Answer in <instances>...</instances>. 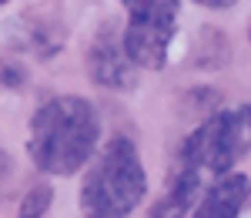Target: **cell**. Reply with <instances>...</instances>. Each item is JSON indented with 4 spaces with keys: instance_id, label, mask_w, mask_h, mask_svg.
Returning a JSON list of instances; mask_svg holds the SVG:
<instances>
[{
    "instance_id": "cell-2",
    "label": "cell",
    "mask_w": 251,
    "mask_h": 218,
    "mask_svg": "<svg viewBox=\"0 0 251 218\" xmlns=\"http://www.w3.org/2000/svg\"><path fill=\"white\" fill-rule=\"evenodd\" d=\"M148 195V175L134 141L117 135L104 144L80 185V212L87 218H127Z\"/></svg>"
},
{
    "instance_id": "cell-5",
    "label": "cell",
    "mask_w": 251,
    "mask_h": 218,
    "mask_svg": "<svg viewBox=\"0 0 251 218\" xmlns=\"http://www.w3.org/2000/svg\"><path fill=\"white\" fill-rule=\"evenodd\" d=\"M87 71L100 87H111V91H131L134 87L137 81L134 64L124 51V37H117L114 24H100V34L87 51Z\"/></svg>"
},
{
    "instance_id": "cell-6",
    "label": "cell",
    "mask_w": 251,
    "mask_h": 218,
    "mask_svg": "<svg viewBox=\"0 0 251 218\" xmlns=\"http://www.w3.org/2000/svg\"><path fill=\"white\" fill-rule=\"evenodd\" d=\"M251 195V181L248 175H225L218 178L204 191V198L198 201V208L191 212V218H238V212L245 208V201Z\"/></svg>"
},
{
    "instance_id": "cell-3",
    "label": "cell",
    "mask_w": 251,
    "mask_h": 218,
    "mask_svg": "<svg viewBox=\"0 0 251 218\" xmlns=\"http://www.w3.org/2000/svg\"><path fill=\"white\" fill-rule=\"evenodd\" d=\"M248 151L251 104H241V108H231V111H221V114H211L208 121H201L184 138L181 151H177V164L214 185L218 178L231 175L228 168H234Z\"/></svg>"
},
{
    "instance_id": "cell-7",
    "label": "cell",
    "mask_w": 251,
    "mask_h": 218,
    "mask_svg": "<svg viewBox=\"0 0 251 218\" xmlns=\"http://www.w3.org/2000/svg\"><path fill=\"white\" fill-rule=\"evenodd\" d=\"M208 188L211 185L201 178V175H194V171L177 164L174 175L168 178V188H164L161 201L151 208V218H184L198 205V191H208Z\"/></svg>"
},
{
    "instance_id": "cell-8",
    "label": "cell",
    "mask_w": 251,
    "mask_h": 218,
    "mask_svg": "<svg viewBox=\"0 0 251 218\" xmlns=\"http://www.w3.org/2000/svg\"><path fill=\"white\" fill-rule=\"evenodd\" d=\"M50 198H54V188L47 181L34 185L27 195H24V205H20L17 218H44V212L50 208Z\"/></svg>"
},
{
    "instance_id": "cell-1",
    "label": "cell",
    "mask_w": 251,
    "mask_h": 218,
    "mask_svg": "<svg viewBox=\"0 0 251 218\" xmlns=\"http://www.w3.org/2000/svg\"><path fill=\"white\" fill-rule=\"evenodd\" d=\"M97 141H100L97 108L84 98L64 94L44 101L34 111L27 155L47 175H77L91 161Z\"/></svg>"
},
{
    "instance_id": "cell-4",
    "label": "cell",
    "mask_w": 251,
    "mask_h": 218,
    "mask_svg": "<svg viewBox=\"0 0 251 218\" xmlns=\"http://www.w3.org/2000/svg\"><path fill=\"white\" fill-rule=\"evenodd\" d=\"M127 30L124 51L134 67L157 71L168 60V47L177 27V3L168 0H127Z\"/></svg>"
}]
</instances>
